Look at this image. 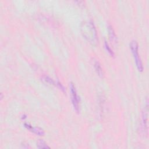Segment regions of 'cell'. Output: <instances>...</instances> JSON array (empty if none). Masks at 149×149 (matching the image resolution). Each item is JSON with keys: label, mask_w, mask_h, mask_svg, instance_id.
I'll use <instances>...</instances> for the list:
<instances>
[{"label": "cell", "mask_w": 149, "mask_h": 149, "mask_svg": "<svg viewBox=\"0 0 149 149\" xmlns=\"http://www.w3.org/2000/svg\"><path fill=\"white\" fill-rule=\"evenodd\" d=\"M70 91L71 95V100L74 107V109L76 112H79V98L77 94L75 86L72 83L70 84Z\"/></svg>", "instance_id": "obj_3"}, {"label": "cell", "mask_w": 149, "mask_h": 149, "mask_svg": "<svg viewBox=\"0 0 149 149\" xmlns=\"http://www.w3.org/2000/svg\"><path fill=\"white\" fill-rule=\"evenodd\" d=\"M130 48L133 54L136 66L140 72L143 70V66L138 52V44L136 41L132 40L130 43Z\"/></svg>", "instance_id": "obj_2"}, {"label": "cell", "mask_w": 149, "mask_h": 149, "mask_svg": "<svg viewBox=\"0 0 149 149\" xmlns=\"http://www.w3.org/2000/svg\"><path fill=\"white\" fill-rule=\"evenodd\" d=\"M147 116H148V104H147L146 108H144V110L143 112V115H142V126L144 131L147 128Z\"/></svg>", "instance_id": "obj_5"}, {"label": "cell", "mask_w": 149, "mask_h": 149, "mask_svg": "<svg viewBox=\"0 0 149 149\" xmlns=\"http://www.w3.org/2000/svg\"><path fill=\"white\" fill-rule=\"evenodd\" d=\"M81 31L83 37L90 43L95 45L97 42V33L92 21L83 22L81 24Z\"/></svg>", "instance_id": "obj_1"}, {"label": "cell", "mask_w": 149, "mask_h": 149, "mask_svg": "<svg viewBox=\"0 0 149 149\" xmlns=\"http://www.w3.org/2000/svg\"><path fill=\"white\" fill-rule=\"evenodd\" d=\"M108 32H109V39H110V41H111V42L116 43L117 42L116 36L113 31V29H112V27L110 25L108 26Z\"/></svg>", "instance_id": "obj_6"}, {"label": "cell", "mask_w": 149, "mask_h": 149, "mask_svg": "<svg viewBox=\"0 0 149 149\" xmlns=\"http://www.w3.org/2000/svg\"><path fill=\"white\" fill-rule=\"evenodd\" d=\"M25 127L28 129L29 130H30V132H33L34 133L37 134V135H39V136H43L44 134V130L40 128V127H33L31 125H30V124L29 123H25L24 124Z\"/></svg>", "instance_id": "obj_4"}, {"label": "cell", "mask_w": 149, "mask_h": 149, "mask_svg": "<svg viewBox=\"0 0 149 149\" xmlns=\"http://www.w3.org/2000/svg\"><path fill=\"white\" fill-rule=\"evenodd\" d=\"M105 48L107 49V51H108V52L111 55V56H113L114 54H113V52L112 51V50L111 49V48L109 47L108 44H107V42L106 41H105Z\"/></svg>", "instance_id": "obj_9"}, {"label": "cell", "mask_w": 149, "mask_h": 149, "mask_svg": "<svg viewBox=\"0 0 149 149\" xmlns=\"http://www.w3.org/2000/svg\"><path fill=\"white\" fill-rule=\"evenodd\" d=\"M94 66L95 68V69L97 73V74L100 76V77H102L103 76V72H102V68L100 64V63L97 61H95L94 63Z\"/></svg>", "instance_id": "obj_7"}, {"label": "cell", "mask_w": 149, "mask_h": 149, "mask_svg": "<svg viewBox=\"0 0 149 149\" xmlns=\"http://www.w3.org/2000/svg\"><path fill=\"white\" fill-rule=\"evenodd\" d=\"M37 147L38 148H49L50 147L42 140H39L37 143Z\"/></svg>", "instance_id": "obj_8"}]
</instances>
